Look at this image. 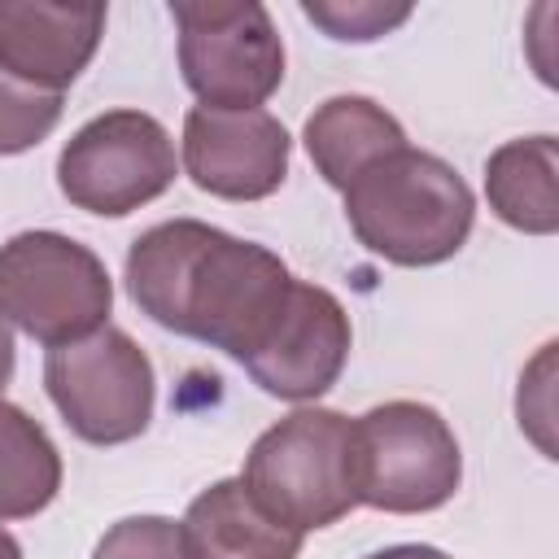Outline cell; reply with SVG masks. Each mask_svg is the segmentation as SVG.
Wrapping results in <instances>:
<instances>
[{
    "label": "cell",
    "instance_id": "cell-13",
    "mask_svg": "<svg viewBox=\"0 0 559 559\" xmlns=\"http://www.w3.org/2000/svg\"><path fill=\"white\" fill-rule=\"evenodd\" d=\"M306 153L314 162V170L332 183V188H349L354 175H362L371 162H380L384 153L406 144L402 122L376 105L371 96H328L310 118H306Z\"/></svg>",
    "mask_w": 559,
    "mask_h": 559
},
{
    "label": "cell",
    "instance_id": "cell-9",
    "mask_svg": "<svg viewBox=\"0 0 559 559\" xmlns=\"http://www.w3.org/2000/svg\"><path fill=\"white\" fill-rule=\"evenodd\" d=\"M349 341H354V332H349L345 306L328 288L297 280L284 310L275 314L271 332L240 367L271 397L314 402L341 380Z\"/></svg>",
    "mask_w": 559,
    "mask_h": 559
},
{
    "label": "cell",
    "instance_id": "cell-1",
    "mask_svg": "<svg viewBox=\"0 0 559 559\" xmlns=\"http://www.w3.org/2000/svg\"><path fill=\"white\" fill-rule=\"evenodd\" d=\"M297 275L266 245L227 236L201 218H170L140 231L127 249V293L162 328L205 341L245 362Z\"/></svg>",
    "mask_w": 559,
    "mask_h": 559
},
{
    "label": "cell",
    "instance_id": "cell-3",
    "mask_svg": "<svg viewBox=\"0 0 559 559\" xmlns=\"http://www.w3.org/2000/svg\"><path fill=\"white\" fill-rule=\"evenodd\" d=\"M240 485L297 533L345 520L358 507L354 419L328 406H297L249 445Z\"/></svg>",
    "mask_w": 559,
    "mask_h": 559
},
{
    "label": "cell",
    "instance_id": "cell-2",
    "mask_svg": "<svg viewBox=\"0 0 559 559\" xmlns=\"http://www.w3.org/2000/svg\"><path fill=\"white\" fill-rule=\"evenodd\" d=\"M345 218L367 253L393 266H437L467 245L476 197L445 157L402 144L349 179Z\"/></svg>",
    "mask_w": 559,
    "mask_h": 559
},
{
    "label": "cell",
    "instance_id": "cell-20",
    "mask_svg": "<svg viewBox=\"0 0 559 559\" xmlns=\"http://www.w3.org/2000/svg\"><path fill=\"white\" fill-rule=\"evenodd\" d=\"M13 358H17V349H13V328H9V319L0 314V389H4L9 376H13Z\"/></svg>",
    "mask_w": 559,
    "mask_h": 559
},
{
    "label": "cell",
    "instance_id": "cell-7",
    "mask_svg": "<svg viewBox=\"0 0 559 559\" xmlns=\"http://www.w3.org/2000/svg\"><path fill=\"white\" fill-rule=\"evenodd\" d=\"M44 384L70 432L87 445L135 441L148 428L157 402L148 354L122 328L109 323L74 345L48 349Z\"/></svg>",
    "mask_w": 559,
    "mask_h": 559
},
{
    "label": "cell",
    "instance_id": "cell-16",
    "mask_svg": "<svg viewBox=\"0 0 559 559\" xmlns=\"http://www.w3.org/2000/svg\"><path fill=\"white\" fill-rule=\"evenodd\" d=\"M61 105L66 96L39 92L0 66V157L35 148L61 122Z\"/></svg>",
    "mask_w": 559,
    "mask_h": 559
},
{
    "label": "cell",
    "instance_id": "cell-15",
    "mask_svg": "<svg viewBox=\"0 0 559 559\" xmlns=\"http://www.w3.org/2000/svg\"><path fill=\"white\" fill-rule=\"evenodd\" d=\"M61 489V454L52 437L0 397V520L39 515Z\"/></svg>",
    "mask_w": 559,
    "mask_h": 559
},
{
    "label": "cell",
    "instance_id": "cell-5",
    "mask_svg": "<svg viewBox=\"0 0 559 559\" xmlns=\"http://www.w3.org/2000/svg\"><path fill=\"white\" fill-rule=\"evenodd\" d=\"M358 507L389 515L437 511L463 480L454 428L428 402H384L354 419Z\"/></svg>",
    "mask_w": 559,
    "mask_h": 559
},
{
    "label": "cell",
    "instance_id": "cell-8",
    "mask_svg": "<svg viewBox=\"0 0 559 559\" xmlns=\"http://www.w3.org/2000/svg\"><path fill=\"white\" fill-rule=\"evenodd\" d=\"M175 140L153 114L109 109L66 140L57 157V188L87 214L127 218L157 201L175 183Z\"/></svg>",
    "mask_w": 559,
    "mask_h": 559
},
{
    "label": "cell",
    "instance_id": "cell-14",
    "mask_svg": "<svg viewBox=\"0 0 559 559\" xmlns=\"http://www.w3.org/2000/svg\"><path fill=\"white\" fill-rule=\"evenodd\" d=\"M559 148L555 135H520L489 153L485 162V197L489 210L528 236L559 231V192H555Z\"/></svg>",
    "mask_w": 559,
    "mask_h": 559
},
{
    "label": "cell",
    "instance_id": "cell-12",
    "mask_svg": "<svg viewBox=\"0 0 559 559\" xmlns=\"http://www.w3.org/2000/svg\"><path fill=\"white\" fill-rule=\"evenodd\" d=\"M183 537L192 546V559H297L301 537L297 528L266 515L249 489L236 480H214L188 502V515L179 520Z\"/></svg>",
    "mask_w": 559,
    "mask_h": 559
},
{
    "label": "cell",
    "instance_id": "cell-10",
    "mask_svg": "<svg viewBox=\"0 0 559 559\" xmlns=\"http://www.w3.org/2000/svg\"><path fill=\"white\" fill-rule=\"evenodd\" d=\"M293 140L266 109L192 105L183 118V170L223 201H262L288 179Z\"/></svg>",
    "mask_w": 559,
    "mask_h": 559
},
{
    "label": "cell",
    "instance_id": "cell-21",
    "mask_svg": "<svg viewBox=\"0 0 559 559\" xmlns=\"http://www.w3.org/2000/svg\"><path fill=\"white\" fill-rule=\"evenodd\" d=\"M0 559H22V546H17V537L9 528H0Z\"/></svg>",
    "mask_w": 559,
    "mask_h": 559
},
{
    "label": "cell",
    "instance_id": "cell-19",
    "mask_svg": "<svg viewBox=\"0 0 559 559\" xmlns=\"http://www.w3.org/2000/svg\"><path fill=\"white\" fill-rule=\"evenodd\" d=\"M367 559H450V555L437 546H389V550H376Z\"/></svg>",
    "mask_w": 559,
    "mask_h": 559
},
{
    "label": "cell",
    "instance_id": "cell-4",
    "mask_svg": "<svg viewBox=\"0 0 559 559\" xmlns=\"http://www.w3.org/2000/svg\"><path fill=\"white\" fill-rule=\"evenodd\" d=\"M114 280L105 262L61 231H17L0 245V314L57 349L109 323Z\"/></svg>",
    "mask_w": 559,
    "mask_h": 559
},
{
    "label": "cell",
    "instance_id": "cell-11",
    "mask_svg": "<svg viewBox=\"0 0 559 559\" xmlns=\"http://www.w3.org/2000/svg\"><path fill=\"white\" fill-rule=\"evenodd\" d=\"M100 35L105 4L0 0V66L39 92L66 96L96 57Z\"/></svg>",
    "mask_w": 559,
    "mask_h": 559
},
{
    "label": "cell",
    "instance_id": "cell-18",
    "mask_svg": "<svg viewBox=\"0 0 559 559\" xmlns=\"http://www.w3.org/2000/svg\"><path fill=\"white\" fill-rule=\"evenodd\" d=\"M301 13L323 26L332 39H349V44H367L389 35L393 26H402L411 17V4H380V0H306Z\"/></svg>",
    "mask_w": 559,
    "mask_h": 559
},
{
    "label": "cell",
    "instance_id": "cell-17",
    "mask_svg": "<svg viewBox=\"0 0 559 559\" xmlns=\"http://www.w3.org/2000/svg\"><path fill=\"white\" fill-rule=\"evenodd\" d=\"M92 559H192V546L166 515H127L105 528Z\"/></svg>",
    "mask_w": 559,
    "mask_h": 559
},
{
    "label": "cell",
    "instance_id": "cell-6",
    "mask_svg": "<svg viewBox=\"0 0 559 559\" xmlns=\"http://www.w3.org/2000/svg\"><path fill=\"white\" fill-rule=\"evenodd\" d=\"M179 74L210 109H262L284 83V39L258 0H179Z\"/></svg>",
    "mask_w": 559,
    "mask_h": 559
}]
</instances>
